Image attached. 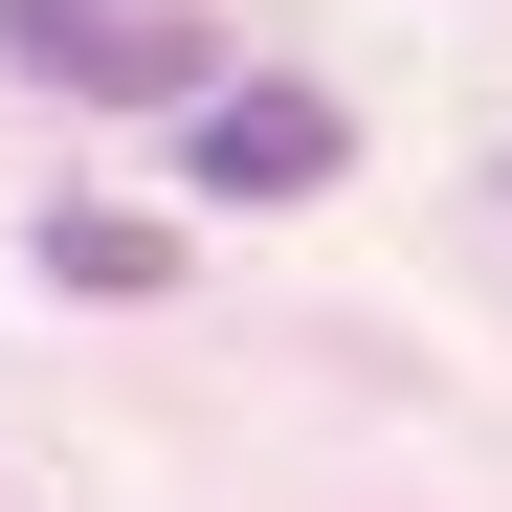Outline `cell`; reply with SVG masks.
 <instances>
[{"label":"cell","mask_w":512,"mask_h":512,"mask_svg":"<svg viewBox=\"0 0 512 512\" xmlns=\"http://www.w3.org/2000/svg\"><path fill=\"white\" fill-rule=\"evenodd\" d=\"M0 67H45V90H90V112H201L223 23L201 0H0Z\"/></svg>","instance_id":"1"},{"label":"cell","mask_w":512,"mask_h":512,"mask_svg":"<svg viewBox=\"0 0 512 512\" xmlns=\"http://www.w3.org/2000/svg\"><path fill=\"white\" fill-rule=\"evenodd\" d=\"M45 290H90V312L179 290V223H134V201H45Z\"/></svg>","instance_id":"3"},{"label":"cell","mask_w":512,"mask_h":512,"mask_svg":"<svg viewBox=\"0 0 512 512\" xmlns=\"http://www.w3.org/2000/svg\"><path fill=\"white\" fill-rule=\"evenodd\" d=\"M334 156H357V112L290 90V67H223V90L179 112V179H201V201H312Z\"/></svg>","instance_id":"2"}]
</instances>
